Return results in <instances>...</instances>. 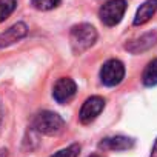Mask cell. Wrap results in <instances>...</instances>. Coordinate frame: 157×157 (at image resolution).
<instances>
[{"instance_id":"cell-17","label":"cell","mask_w":157,"mask_h":157,"mask_svg":"<svg viewBox=\"0 0 157 157\" xmlns=\"http://www.w3.org/2000/svg\"><path fill=\"white\" fill-rule=\"evenodd\" d=\"M0 120H2V109H0Z\"/></svg>"},{"instance_id":"cell-11","label":"cell","mask_w":157,"mask_h":157,"mask_svg":"<svg viewBox=\"0 0 157 157\" xmlns=\"http://www.w3.org/2000/svg\"><path fill=\"white\" fill-rule=\"evenodd\" d=\"M142 80H143V85H146V86L157 85V59H154L152 62L148 63V66L143 71Z\"/></svg>"},{"instance_id":"cell-15","label":"cell","mask_w":157,"mask_h":157,"mask_svg":"<svg viewBox=\"0 0 157 157\" xmlns=\"http://www.w3.org/2000/svg\"><path fill=\"white\" fill-rule=\"evenodd\" d=\"M151 157H157V139L154 142V146H152V151H151Z\"/></svg>"},{"instance_id":"cell-1","label":"cell","mask_w":157,"mask_h":157,"mask_svg":"<svg viewBox=\"0 0 157 157\" xmlns=\"http://www.w3.org/2000/svg\"><path fill=\"white\" fill-rule=\"evenodd\" d=\"M97 40V31L90 23H80L71 28L69 31V43L75 54H82L88 51Z\"/></svg>"},{"instance_id":"cell-4","label":"cell","mask_w":157,"mask_h":157,"mask_svg":"<svg viewBox=\"0 0 157 157\" xmlns=\"http://www.w3.org/2000/svg\"><path fill=\"white\" fill-rule=\"evenodd\" d=\"M125 77V66L120 60L111 59L103 63L100 69V80L106 86H116L119 85Z\"/></svg>"},{"instance_id":"cell-9","label":"cell","mask_w":157,"mask_h":157,"mask_svg":"<svg viewBox=\"0 0 157 157\" xmlns=\"http://www.w3.org/2000/svg\"><path fill=\"white\" fill-rule=\"evenodd\" d=\"M99 146L102 149H109V151H126L134 146V140L125 136H114L103 139Z\"/></svg>"},{"instance_id":"cell-2","label":"cell","mask_w":157,"mask_h":157,"mask_svg":"<svg viewBox=\"0 0 157 157\" xmlns=\"http://www.w3.org/2000/svg\"><path fill=\"white\" fill-rule=\"evenodd\" d=\"M33 128L40 132V134H46V136H56L59 132L63 131L65 128V120L52 111H42L39 113L34 120H33Z\"/></svg>"},{"instance_id":"cell-3","label":"cell","mask_w":157,"mask_h":157,"mask_svg":"<svg viewBox=\"0 0 157 157\" xmlns=\"http://www.w3.org/2000/svg\"><path fill=\"white\" fill-rule=\"evenodd\" d=\"M125 11H126L125 0H109V2H106L100 8L99 17L106 26H114V25L120 23Z\"/></svg>"},{"instance_id":"cell-5","label":"cell","mask_w":157,"mask_h":157,"mask_svg":"<svg viewBox=\"0 0 157 157\" xmlns=\"http://www.w3.org/2000/svg\"><path fill=\"white\" fill-rule=\"evenodd\" d=\"M103 108H105V99L100 96H93L86 99L85 103L82 105L80 113H78V119H80L83 125H88L97 119V116L103 111Z\"/></svg>"},{"instance_id":"cell-7","label":"cell","mask_w":157,"mask_h":157,"mask_svg":"<svg viewBox=\"0 0 157 157\" xmlns=\"http://www.w3.org/2000/svg\"><path fill=\"white\" fill-rule=\"evenodd\" d=\"M28 34V26L23 22H17L11 28H8L5 33L0 34V48H6L14 45L16 42L22 40Z\"/></svg>"},{"instance_id":"cell-8","label":"cell","mask_w":157,"mask_h":157,"mask_svg":"<svg viewBox=\"0 0 157 157\" xmlns=\"http://www.w3.org/2000/svg\"><path fill=\"white\" fill-rule=\"evenodd\" d=\"M157 43V31H151V33H146L143 34L142 37L136 39V40H131L125 45V48L132 52V54H139V52H143V51H148L149 48H152L154 45Z\"/></svg>"},{"instance_id":"cell-14","label":"cell","mask_w":157,"mask_h":157,"mask_svg":"<svg viewBox=\"0 0 157 157\" xmlns=\"http://www.w3.org/2000/svg\"><path fill=\"white\" fill-rule=\"evenodd\" d=\"M78 152H80V145L74 143V145H71V146H68V148H63V149L57 151V152L52 154L51 157H77Z\"/></svg>"},{"instance_id":"cell-12","label":"cell","mask_w":157,"mask_h":157,"mask_svg":"<svg viewBox=\"0 0 157 157\" xmlns=\"http://www.w3.org/2000/svg\"><path fill=\"white\" fill-rule=\"evenodd\" d=\"M17 2L16 0H0V23L5 22L16 10Z\"/></svg>"},{"instance_id":"cell-6","label":"cell","mask_w":157,"mask_h":157,"mask_svg":"<svg viewBox=\"0 0 157 157\" xmlns=\"http://www.w3.org/2000/svg\"><path fill=\"white\" fill-rule=\"evenodd\" d=\"M75 91H77V85H75V82L72 80V78L62 77L54 83L52 97L59 103H66L75 96Z\"/></svg>"},{"instance_id":"cell-16","label":"cell","mask_w":157,"mask_h":157,"mask_svg":"<svg viewBox=\"0 0 157 157\" xmlns=\"http://www.w3.org/2000/svg\"><path fill=\"white\" fill-rule=\"evenodd\" d=\"M90 157H102L100 154H93V155H90Z\"/></svg>"},{"instance_id":"cell-13","label":"cell","mask_w":157,"mask_h":157,"mask_svg":"<svg viewBox=\"0 0 157 157\" xmlns=\"http://www.w3.org/2000/svg\"><path fill=\"white\" fill-rule=\"evenodd\" d=\"M62 0H31V3L39 11H51L60 5Z\"/></svg>"},{"instance_id":"cell-10","label":"cell","mask_w":157,"mask_h":157,"mask_svg":"<svg viewBox=\"0 0 157 157\" xmlns=\"http://www.w3.org/2000/svg\"><path fill=\"white\" fill-rule=\"evenodd\" d=\"M157 11V0H146L143 5H140V8L137 10L136 13V17H134V25L136 26H140V25H145Z\"/></svg>"}]
</instances>
